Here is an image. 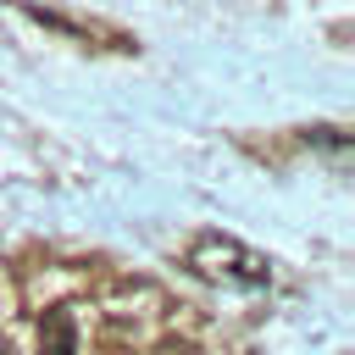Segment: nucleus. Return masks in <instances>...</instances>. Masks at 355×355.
Instances as JSON below:
<instances>
[{"label": "nucleus", "instance_id": "obj_1", "mask_svg": "<svg viewBox=\"0 0 355 355\" xmlns=\"http://www.w3.org/2000/svg\"><path fill=\"white\" fill-rule=\"evenodd\" d=\"M189 266L205 272V277L239 283V288H261V283L272 277L266 255H255V250H244L239 239H222V233H200V239L189 244Z\"/></svg>", "mask_w": 355, "mask_h": 355}, {"label": "nucleus", "instance_id": "obj_2", "mask_svg": "<svg viewBox=\"0 0 355 355\" xmlns=\"http://www.w3.org/2000/svg\"><path fill=\"white\" fill-rule=\"evenodd\" d=\"M39 355H78V316L72 311H44L39 316Z\"/></svg>", "mask_w": 355, "mask_h": 355}, {"label": "nucleus", "instance_id": "obj_3", "mask_svg": "<svg viewBox=\"0 0 355 355\" xmlns=\"http://www.w3.org/2000/svg\"><path fill=\"white\" fill-rule=\"evenodd\" d=\"M0 355H17V349H11V344H6V338H0Z\"/></svg>", "mask_w": 355, "mask_h": 355}]
</instances>
